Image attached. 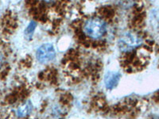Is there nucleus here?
<instances>
[{
	"label": "nucleus",
	"instance_id": "obj_1",
	"mask_svg": "<svg viewBox=\"0 0 159 119\" xmlns=\"http://www.w3.org/2000/svg\"><path fill=\"white\" fill-rule=\"evenodd\" d=\"M83 29L86 36L91 39L98 40L103 37L107 32V24L102 18L93 17L85 22Z\"/></svg>",
	"mask_w": 159,
	"mask_h": 119
},
{
	"label": "nucleus",
	"instance_id": "obj_5",
	"mask_svg": "<svg viewBox=\"0 0 159 119\" xmlns=\"http://www.w3.org/2000/svg\"><path fill=\"white\" fill-rule=\"evenodd\" d=\"M33 106L30 101L26 102L24 104L21 105L17 110V115L19 117H25L30 114L32 111Z\"/></svg>",
	"mask_w": 159,
	"mask_h": 119
},
{
	"label": "nucleus",
	"instance_id": "obj_6",
	"mask_svg": "<svg viewBox=\"0 0 159 119\" xmlns=\"http://www.w3.org/2000/svg\"><path fill=\"white\" fill-rule=\"evenodd\" d=\"M36 26V22H34V21L30 22V23L28 25V26L26 27V29L25 30V37H27V38H30L33 36V34H34V32Z\"/></svg>",
	"mask_w": 159,
	"mask_h": 119
},
{
	"label": "nucleus",
	"instance_id": "obj_3",
	"mask_svg": "<svg viewBox=\"0 0 159 119\" xmlns=\"http://www.w3.org/2000/svg\"><path fill=\"white\" fill-rule=\"evenodd\" d=\"M56 56L53 45L51 44H45L38 49L36 56L38 61L41 64H47L52 61Z\"/></svg>",
	"mask_w": 159,
	"mask_h": 119
},
{
	"label": "nucleus",
	"instance_id": "obj_4",
	"mask_svg": "<svg viewBox=\"0 0 159 119\" xmlns=\"http://www.w3.org/2000/svg\"><path fill=\"white\" fill-rule=\"evenodd\" d=\"M121 78V75L117 72H109L105 75L104 84L106 88L112 90L116 87Z\"/></svg>",
	"mask_w": 159,
	"mask_h": 119
},
{
	"label": "nucleus",
	"instance_id": "obj_8",
	"mask_svg": "<svg viewBox=\"0 0 159 119\" xmlns=\"http://www.w3.org/2000/svg\"><path fill=\"white\" fill-rule=\"evenodd\" d=\"M43 1H45V2H51V1H52V0H43Z\"/></svg>",
	"mask_w": 159,
	"mask_h": 119
},
{
	"label": "nucleus",
	"instance_id": "obj_7",
	"mask_svg": "<svg viewBox=\"0 0 159 119\" xmlns=\"http://www.w3.org/2000/svg\"><path fill=\"white\" fill-rule=\"evenodd\" d=\"M2 63H3V59H2V56H0V67L2 66Z\"/></svg>",
	"mask_w": 159,
	"mask_h": 119
},
{
	"label": "nucleus",
	"instance_id": "obj_2",
	"mask_svg": "<svg viewBox=\"0 0 159 119\" xmlns=\"http://www.w3.org/2000/svg\"><path fill=\"white\" fill-rule=\"evenodd\" d=\"M143 43V39L138 34L132 32L124 33L119 37L118 45L123 52H128L139 47Z\"/></svg>",
	"mask_w": 159,
	"mask_h": 119
}]
</instances>
